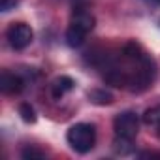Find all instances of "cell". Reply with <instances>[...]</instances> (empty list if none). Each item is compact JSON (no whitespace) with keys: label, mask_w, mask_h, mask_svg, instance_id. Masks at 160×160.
<instances>
[{"label":"cell","mask_w":160,"mask_h":160,"mask_svg":"<svg viewBox=\"0 0 160 160\" xmlns=\"http://www.w3.org/2000/svg\"><path fill=\"white\" fill-rule=\"evenodd\" d=\"M66 139L75 152L85 154V152L92 151V147L96 143V128L89 122H77V124L70 126Z\"/></svg>","instance_id":"obj_1"},{"label":"cell","mask_w":160,"mask_h":160,"mask_svg":"<svg viewBox=\"0 0 160 160\" xmlns=\"http://www.w3.org/2000/svg\"><path fill=\"white\" fill-rule=\"evenodd\" d=\"M6 40L12 45V49L15 51H23L27 49L32 40H34V32L27 23H12L6 30Z\"/></svg>","instance_id":"obj_2"},{"label":"cell","mask_w":160,"mask_h":160,"mask_svg":"<svg viewBox=\"0 0 160 160\" xmlns=\"http://www.w3.org/2000/svg\"><path fill=\"white\" fill-rule=\"evenodd\" d=\"M113 130L115 136L119 138H126V139H134L139 132V119L134 111H122L115 117L113 121Z\"/></svg>","instance_id":"obj_3"},{"label":"cell","mask_w":160,"mask_h":160,"mask_svg":"<svg viewBox=\"0 0 160 160\" xmlns=\"http://www.w3.org/2000/svg\"><path fill=\"white\" fill-rule=\"evenodd\" d=\"M23 87H25V81L21 75L12 73V72H4L0 75V91L4 94H19Z\"/></svg>","instance_id":"obj_4"},{"label":"cell","mask_w":160,"mask_h":160,"mask_svg":"<svg viewBox=\"0 0 160 160\" xmlns=\"http://www.w3.org/2000/svg\"><path fill=\"white\" fill-rule=\"evenodd\" d=\"M73 79L72 77H68V75H60V77H57L55 81H53V85H51V94H53V98H62L66 92H70L72 89H73Z\"/></svg>","instance_id":"obj_5"},{"label":"cell","mask_w":160,"mask_h":160,"mask_svg":"<svg viewBox=\"0 0 160 160\" xmlns=\"http://www.w3.org/2000/svg\"><path fill=\"white\" fill-rule=\"evenodd\" d=\"M85 38H87V32H83L81 28H77V27H73V25L68 27V30H66V43H68L70 47H79V45H83Z\"/></svg>","instance_id":"obj_6"},{"label":"cell","mask_w":160,"mask_h":160,"mask_svg":"<svg viewBox=\"0 0 160 160\" xmlns=\"http://www.w3.org/2000/svg\"><path fill=\"white\" fill-rule=\"evenodd\" d=\"M143 122H145L149 128H152V130H156V132L160 134V104L149 108V109L143 113Z\"/></svg>","instance_id":"obj_7"},{"label":"cell","mask_w":160,"mask_h":160,"mask_svg":"<svg viewBox=\"0 0 160 160\" xmlns=\"http://www.w3.org/2000/svg\"><path fill=\"white\" fill-rule=\"evenodd\" d=\"M89 100L96 106H109L113 102V96L111 92H108L106 89H92L89 92Z\"/></svg>","instance_id":"obj_8"},{"label":"cell","mask_w":160,"mask_h":160,"mask_svg":"<svg viewBox=\"0 0 160 160\" xmlns=\"http://www.w3.org/2000/svg\"><path fill=\"white\" fill-rule=\"evenodd\" d=\"M113 151L117 152V154H121V156H124V154H130L132 152V139H126V138H115V141H113Z\"/></svg>","instance_id":"obj_9"},{"label":"cell","mask_w":160,"mask_h":160,"mask_svg":"<svg viewBox=\"0 0 160 160\" xmlns=\"http://www.w3.org/2000/svg\"><path fill=\"white\" fill-rule=\"evenodd\" d=\"M19 115L25 122H36V111L30 104H21L19 106Z\"/></svg>","instance_id":"obj_10"},{"label":"cell","mask_w":160,"mask_h":160,"mask_svg":"<svg viewBox=\"0 0 160 160\" xmlns=\"http://www.w3.org/2000/svg\"><path fill=\"white\" fill-rule=\"evenodd\" d=\"M21 156L25 160H40V158H45V152L36 149V147H27V149L21 151Z\"/></svg>","instance_id":"obj_11"},{"label":"cell","mask_w":160,"mask_h":160,"mask_svg":"<svg viewBox=\"0 0 160 160\" xmlns=\"http://www.w3.org/2000/svg\"><path fill=\"white\" fill-rule=\"evenodd\" d=\"M149 2H152V4H160V0H149Z\"/></svg>","instance_id":"obj_12"}]
</instances>
